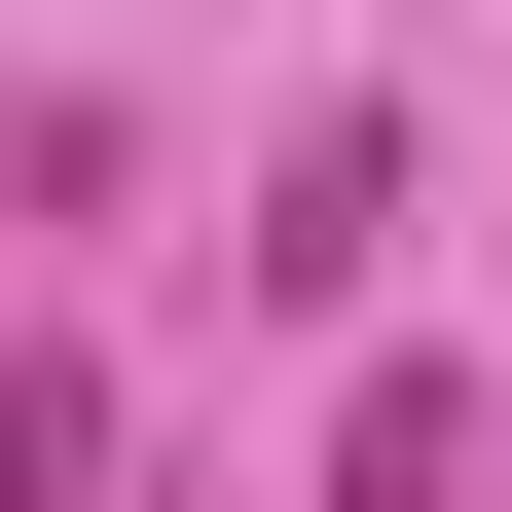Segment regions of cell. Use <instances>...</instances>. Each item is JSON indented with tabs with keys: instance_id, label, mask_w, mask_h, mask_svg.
<instances>
[{
	"instance_id": "cell-1",
	"label": "cell",
	"mask_w": 512,
	"mask_h": 512,
	"mask_svg": "<svg viewBox=\"0 0 512 512\" xmlns=\"http://www.w3.org/2000/svg\"><path fill=\"white\" fill-rule=\"evenodd\" d=\"M330 512H476V403H439V366H366V439H330Z\"/></svg>"
},
{
	"instance_id": "cell-2",
	"label": "cell",
	"mask_w": 512,
	"mask_h": 512,
	"mask_svg": "<svg viewBox=\"0 0 512 512\" xmlns=\"http://www.w3.org/2000/svg\"><path fill=\"white\" fill-rule=\"evenodd\" d=\"M0 512H110V366H0Z\"/></svg>"
}]
</instances>
